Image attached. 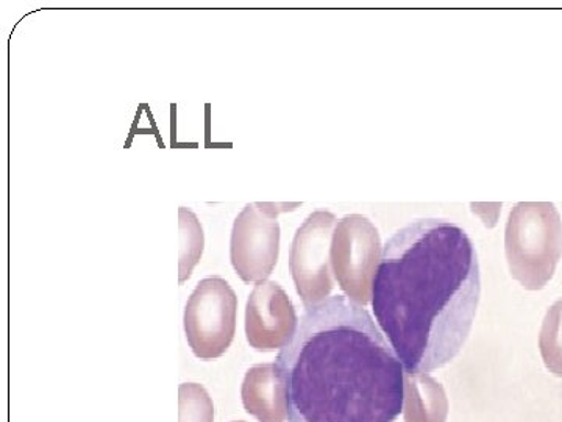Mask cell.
I'll return each mask as SVG.
<instances>
[{"instance_id":"cell-1","label":"cell","mask_w":562,"mask_h":422,"mask_svg":"<svg viewBox=\"0 0 562 422\" xmlns=\"http://www.w3.org/2000/svg\"><path fill=\"white\" fill-rule=\"evenodd\" d=\"M482 296L472 240L454 222H409L384 244L372 280L375 320L412 376L443 368L460 354Z\"/></svg>"},{"instance_id":"cell-9","label":"cell","mask_w":562,"mask_h":422,"mask_svg":"<svg viewBox=\"0 0 562 422\" xmlns=\"http://www.w3.org/2000/svg\"><path fill=\"white\" fill-rule=\"evenodd\" d=\"M243 402L247 412L261 422L283 421L286 410L276 365L255 366L247 373L243 384Z\"/></svg>"},{"instance_id":"cell-6","label":"cell","mask_w":562,"mask_h":422,"mask_svg":"<svg viewBox=\"0 0 562 422\" xmlns=\"http://www.w3.org/2000/svg\"><path fill=\"white\" fill-rule=\"evenodd\" d=\"M380 258V235L375 225L361 214H349L336 222L331 240V262L342 290L351 301H369V288Z\"/></svg>"},{"instance_id":"cell-11","label":"cell","mask_w":562,"mask_h":422,"mask_svg":"<svg viewBox=\"0 0 562 422\" xmlns=\"http://www.w3.org/2000/svg\"><path fill=\"white\" fill-rule=\"evenodd\" d=\"M541 349L547 366L562 376V301L547 314L541 333Z\"/></svg>"},{"instance_id":"cell-3","label":"cell","mask_w":562,"mask_h":422,"mask_svg":"<svg viewBox=\"0 0 562 422\" xmlns=\"http://www.w3.org/2000/svg\"><path fill=\"white\" fill-rule=\"evenodd\" d=\"M506 255L524 287L539 290L552 279L562 255V221L553 203L514 207L506 224Z\"/></svg>"},{"instance_id":"cell-10","label":"cell","mask_w":562,"mask_h":422,"mask_svg":"<svg viewBox=\"0 0 562 422\" xmlns=\"http://www.w3.org/2000/svg\"><path fill=\"white\" fill-rule=\"evenodd\" d=\"M180 284L191 276L192 268L198 265L203 251V232L198 216L190 209H180Z\"/></svg>"},{"instance_id":"cell-2","label":"cell","mask_w":562,"mask_h":422,"mask_svg":"<svg viewBox=\"0 0 562 422\" xmlns=\"http://www.w3.org/2000/svg\"><path fill=\"white\" fill-rule=\"evenodd\" d=\"M276 373L290 422H397L405 409L401 358L346 296L306 307Z\"/></svg>"},{"instance_id":"cell-12","label":"cell","mask_w":562,"mask_h":422,"mask_svg":"<svg viewBox=\"0 0 562 422\" xmlns=\"http://www.w3.org/2000/svg\"><path fill=\"white\" fill-rule=\"evenodd\" d=\"M180 422H213L214 407L202 385H180Z\"/></svg>"},{"instance_id":"cell-5","label":"cell","mask_w":562,"mask_h":422,"mask_svg":"<svg viewBox=\"0 0 562 422\" xmlns=\"http://www.w3.org/2000/svg\"><path fill=\"white\" fill-rule=\"evenodd\" d=\"M286 203H249L233 225L231 258L244 281H262L279 258V213Z\"/></svg>"},{"instance_id":"cell-4","label":"cell","mask_w":562,"mask_h":422,"mask_svg":"<svg viewBox=\"0 0 562 422\" xmlns=\"http://www.w3.org/2000/svg\"><path fill=\"white\" fill-rule=\"evenodd\" d=\"M238 298L227 280L209 277L199 281L184 310V332L195 357L214 360L235 338Z\"/></svg>"},{"instance_id":"cell-8","label":"cell","mask_w":562,"mask_h":422,"mask_svg":"<svg viewBox=\"0 0 562 422\" xmlns=\"http://www.w3.org/2000/svg\"><path fill=\"white\" fill-rule=\"evenodd\" d=\"M297 314L276 281H258L246 310L247 342L258 351L283 347L297 327Z\"/></svg>"},{"instance_id":"cell-7","label":"cell","mask_w":562,"mask_h":422,"mask_svg":"<svg viewBox=\"0 0 562 422\" xmlns=\"http://www.w3.org/2000/svg\"><path fill=\"white\" fill-rule=\"evenodd\" d=\"M335 224L336 216L331 211H313L295 233L292 242V277L305 307L324 301L331 291L327 255Z\"/></svg>"}]
</instances>
